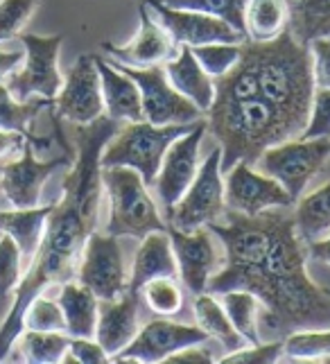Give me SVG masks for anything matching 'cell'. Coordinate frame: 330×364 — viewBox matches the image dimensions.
Here are the masks:
<instances>
[{
	"mask_svg": "<svg viewBox=\"0 0 330 364\" xmlns=\"http://www.w3.org/2000/svg\"><path fill=\"white\" fill-rule=\"evenodd\" d=\"M285 208L226 218L211 224L222 242L224 262L211 276L206 292L249 290L262 310V323L278 335L330 328V292L316 285L306 269L308 249Z\"/></svg>",
	"mask_w": 330,
	"mask_h": 364,
	"instance_id": "1",
	"label": "cell"
},
{
	"mask_svg": "<svg viewBox=\"0 0 330 364\" xmlns=\"http://www.w3.org/2000/svg\"><path fill=\"white\" fill-rule=\"evenodd\" d=\"M120 129V122L100 116L91 124H78V156L63 179V197L46 220L41 245L36 249L28 274L14 290V301L0 326V362L23 331V312L30 301L41 294L48 285H61L78 276L88 235L95 231L100 206H102V149L109 138Z\"/></svg>",
	"mask_w": 330,
	"mask_h": 364,
	"instance_id": "2",
	"label": "cell"
},
{
	"mask_svg": "<svg viewBox=\"0 0 330 364\" xmlns=\"http://www.w3.org/2000/svg\"><path fill=\"white\" fill-rule=\"evenodd\" d=\"M243 48L256 66L260 97L267 100L301 136L314 93L308 46L299 43L285 28L270 41L247 39Z\"/></svg>",
	"mask_w": 330,
	"mask_h": 364,
	"instance_id": "3",
	"label": "cell"
},
{
	"mask_svg": "<svg viewBox=\"0 0 330 364\" xmlns=\"http://www.w3.org/2000/svg\"><path fill=\"white\" fill-rule=\"evenodd\" d=\"M206 132L218 138L222 147V174L235 163L256 166L267 147L299 136V132L260 95L243 102H213L206 111Z\"/></svg>",
	"mask_w": 330,
	"mask_h": 364,
	"instance_id": "4",
	"label": "cell"
},
{
	"mask_svg": "<svg viewBox=\"0 0 330 364\" xmlns=\"http://www.w3.org/2000/svg\"><path fill=\"white\" fill-rule=\"evenodd\" d=\"M102 186L109 199V220L105 233L141 240L151 231H165L168 222L147 193L145 179L134 168H102Z\"/></svg>",
	"mask_w": 330,
	"mask_h": 364,
	"instance_id": "5",
	"label": "cell"
},
{
	"mask_svg": "<svg viewBox=\"0 0 330 364\" xmlns=\"http://www.w3.org/2000/svg\"><path fill=\"white\" fill-rule=\"evenodd\" d=\"M195 122L190 124H151L147 120L127 122L109 138L102 149L100 163L102 168L124 166L134 168L147 186L154 183V177L161 168V161L168 152V147L186 134Z\"/></svg>",
	"mask_w": 330,
	"mask_h": 364,
	"instance_id": "6",
	"label": "cell"
},
{
	"mask_svg": "<svg viewBox=\"0 0 330 364\" xmlns=\"http://www.w3.org/2000/svg\"><path fill=\"white\" fill-rule=\"evenodd\" d=\"M168 227L179 231H193L211 227L226 218L224 202V174H222V147H213L206 161L199 163L195 179L190 181L179 202L165 210Z\"/></svg>",
	"mask_w": 330,
	"mask_h": 364,
	"instance_id": "7",
	"label": "cell"
},
{
	"mask_svg": "<svg viewBox=\"0 0 330 364\" xmlns=\"http://www.w3.org/2000/svg\"><path fill=\"white\" fill-rule=\"evenodd\" d=\"M328 161L330 138L297 136L265 149L256 161V168L281 183L297 204V199L303 197V191H306L310 179H314V174H319Z\"/></svg>",
	"mask_w": 330,
	"mask_h": 364,
	"instance_id": "8",
	"label": "cell"
},
{
	"mask_svg": "<svg viewBox=\"0 0 330 364\" xmlns=\"http://www.w3.org/2000/svg\"><path fill=\"white\" fill-rule=\"evenodd\" d=\"M18 39L25 48L23 68L14 70L5 80L7 91L18 102H25L34 95L55 100L63 84L59 73V50L63 43V34H18Z\"/></svg>",
	"mask_w": 330,
	"mask_h": 364,
	"instance_id": "9",
	"label": "cell"
},
{
	"mask_svg": "<svg viewBox=\"0 0 330 364\" xmlns=\"http://www.w3.org/2000/svg\"><path fill=\"white\" fill-rule=\"evenodd\" d=\"M75 279L88 287L100 301L118 299L124 294L129 276H127L118 237L95 231L88 235Z\"/></svg>",
	"mask_w": 330,
	"mask_h": 364,
	"instance_id": "10",
	"label": "cell"
},
{
	"mask_svg": "<svg viewBox=\"0 0 330 364\" xmlns=\"http://www.w3.org/2000/svg\"><path fill=\"white\" fill-rule=\"evenodd\" d=\"M116 66L122 68L138 84L143 120L151 124H190L204 118V114L170 84L163 66H149V68H129L120 64Z\"/></svg>",
	"mask_w": 330,
	"mask_h": 364,
	"instance_id": "11",
	"label": "cell"
},
{
	"mask_svg": "<svg viewBox=\"0 0 330 364\" xmlns=\"http://www.w3.org/2000/svg\"><path fill=\"white\" fill-rule=\"evenodd\" d=\"M224 177L226 210L240 213V215H258L262 210L294 206V199L287 195L285 188L256 166L235 163Z\"/></svg>",
	"mask_w": 330,
	"mask_h": 364,
	"instance_id": "12",
	"label": "cell"
},
{
	"mask_svg": "<svg viewBox=\"0 0 330 364\" xmlns=\"http://www.w3.org/2000/svg\"><path fill=\"white\" fill-rule=\"evenodd\" d=\"M70 163H73V156L68 149L63 156L39 161L34 156L32 143L25 141L23 154L0 166V191H3L11 208H34V206H39L46 181L53 177L59 168L70 166Z\"/></svg>",
	"mask_w": 330,
	"mask_h": 364,
	"instance_id": "13",
	"label": "cell"
},
{
	"mask_svg": "<svg viewBox=\"0 0 330 364\" xmlns=\"http://www.w3.org/2000/svg\"><path fill=\"white\" fill-rule=\"evenodd\" d=\"M55 107L57 118L73 124H91L105 116L102 84H100L95 55H80L75 59L55 97Z\"/></svg>",
	"mask_w": 330,
	"mask_h": 364,
	"instance_id": "14",
	"label": "cell"
},
{
	"mask_svg": "<svg viewBox=\"0 0 330 364\" xmlns=\"http://www.w3.org/2000/svg\"><path fill=\"white\" fill-rule=\"evenodd\" d=\"M204 342H208V335L199 326H188L170 319H154L145 323L143 328H138L134 340L111 362L156 364V362H165L176 350Z\"/></svg>",
	"mask_w": 330,
	"mask_h": 364,
	"instance_id": "15",
	"label": "cell"
},
{
	"mask_svg": "<svg viewBox=\"0 0 330 364\" xmlns=\"http://www.w3.org/2000/svg\"><path fill=\"white\" fill-rule=\"evenodd\" d=\"M206 136V120H197L186 134H181L176 141L168 147L161 168L154 177L156 197L161 206L168 210L179 202V197L186 193L190 181L195 179L199 170V147Z\"/></svg>",
	"mask_w": 330,
	"mask_h": 364,
	"instance_id": "16",
	"label": "cell"
},
{
	"mask_svg": "<svg viewBox=\"0 0 330 364\" xmlns=\"http://www.w3.org/2000/svg\"><path fill=\"white\" fill-rule=\"evenodd\" d=\"M172 251L179 267V279L195 296L206 292L211 276L222 267L224 254L215 245V233L208 227L193 231H179L168 227Z\"/></svg>",
	"mask_w": 330,
	"mask_h": 364,
	"instance_id": "17",
	"label": "cell"
},
{
	"mask_svg": "<svg viewBox=\"0 0 330 364\" xmlns=\"http://www.w3.org/2000/svg\"><path fill=\"white\" fill-rule=\"evenodd\" d=\"M154 14V18L163 25L165 32L172 36L176 46H204V43H243L247 41L243 34L235 32L231 25L211 14H201L193 9L168 7L161 0H143Z\"/></svg>",
	"mask_w": 330,
	"mask_h": 364,
	"instance_id": "18",
	"label": "cell"
},
{
	"mask_svg": "<svg viewBox=\"0 0 330 364\" xmlns=\"http://www.w3.org/2000/svg\"><path fill=\"white\" fill-rule=\"evenodd\" d=\"M141 16V28L136 36L127 46H113L102 43V50L111 57L113 64L129 66V68H149V66H163L165 61L176 55V43L172 36L165 32L163 25L154 18L149 7L143 3L138 7Z\"/></svg>",
	"mask_w": 330,
	"mask_h": 364,
	"instance_id": "19",
	"label": "cell"
},
{
	"mask_svg": "<svg viewBox=\"0 0 330 364\" xmlns=\"http://www.w3.org/2000/svg\"><path fill=\"white\" fill-rule=\"evenodd\" d=\"M138 328V294L124 292L118 299L100 301L95 340L107 350L109 360L134 340Z\"/></svg>",
	"mask_w": 330,
	"mask_h": 364,
	"instance_id": "20",
	"label": "cell"
},
{
	"mask_svg": "<svg viewBox=\"0 0 330 364\" xmlns=\"http://www.w3.org/2000/svg\"><path fill=\"white\" fill-rule=\"evenodd\" d=\"M95 64L100 73V84H102L105 114L116 122L143 120L138 84L122 68H118L113 61H107L105 57L95 55Z\"/></svg>",
	"mask_w": 330,
	"mask_h": 364,
	"instance_id": "21",
	"label": "cell"
},
{
	"mask_svg": "<svg viewBox=\"0 0 330 364\" xmlns=\"http://www.w3.org/2000/svg\"><path fill=\"white\" fill-rule=\"evenodd\" d=\"M161 276L179 279V267H176L168 229L151 231L145 237H141V247H138L132 262V276L129 283H127V292L141 294L145 283H149L151 279H161Z\"/></svg>",
	"mask_w": 330,
	"mask_h": 364,
	"instance_id": "22",
	"label": "cell"
},
{
	"mask_svg": "<svg viewBox=\"0 0 330 364\" xmlns=\"http://www.w3.org/2000/svg\"><path fill=\"white\" fill-rule=\"evenodd\" d=\"M163 68L174 89L188 97L201 114H206L215 102V80L199 66V61L193 55V48L179 46L176 55L165 61Z\"/></svg>",
	"mask_w": 330,
	"mask_h": 364,
	"instance_id": "23",
	"label": "cell"
},
{
	"mask_svg": "<svg viewBox=\"0 0 330 364\" xmlns=\"http://www.w3.org/2000/svg\"><path fill=\"white\" fill-rule=\"evenodd\" d=\"M50 210H53V204L34 206V208H14V210L0 208V231L14 237V242L21 249L25 267L32 262L36 249L41 245Z\"/></svg>",
	"mask_w": 330,
	"mask_h": 364,
	"instance_id": "24",
	"label": "cell"
},
{
	"mask_svg": "<svg viewBox=\"0 0 330 364\" xmlns=\"http://www.w3.org/2000/svg\"><path fill=\"white\" fill-rule=\"evenodd\" d=\"M57 301L63 312V321H66V333L70 337H95L100 299L88 287L75 279L61 283Z\"/></svg>",
	"mask_w": 330,
	"mask_h": 364,
	"instance_id": "25",
	"label": "cell"
},
{
	"mask_svg": "<svg viewBox=\"0 0 330 364\" xmlns=\"http://www.w3.org/2000/svg\"><path fill=\"white\" fill-rule=\"evenodd\" d=\"M292 215H294L297 233L306 245L328 235L330 233V181L314 188L306 197H299L297 208Z\"/></svg>",
	"mask_w": 330,
	"mask_h": 364,
	"instance_id": "26",
	"label": "cell"
},
{
	"mask_svg": "<svg viewBox=\"0 0 330 364\" xmlns=\"http://www.w3.org/2000/svg\"><path fill=\"white\" fill-rule=\"evenodd\" d=\"M195 319H197V326L201 331L224 346L226 353L247 346V340L233 328L231 319L226 317L220 299L215 294H211V292L197 294V299H195Z\"/></svg>",
	"mask_w": 330,
	"mask_h": 364,
	"instance_id": "27",
	"label": "cell"
},
{
	"mask_svg": "<svg viewBox=\"0 0 330 364\" xmlns=\"http://www.w3.org/2000/svg\"><path fill=\"white\" fill-rule=\"evenodd\" d=\"M287 30L299 43L330 36V0H287Z\"/></svg>",
	"mask_w": 330,
	"mask_h": 364,
	"instance_id": "28",
	"label": "cell"
},
{
	"mask_svg": "<svg viewBox=\"0 0 330 364\" xmlns=\"http://www.w3.org/2000/svg\"><path fill=\"white\" fill-rule=\"evenodd\" d=\"M68 333H55V331H30L25 328L11 344V350H16L21 362L32 364H57L63 362V355L68 353ZM9 350V353H11Z\"/></svg>",
	"mask_w": 330,
	"mask_h": 364,
	"instance_id": "29",
	"label": "cell"
},
{
	"mask_svg": "<svg viewBox=\"0 0 330 364\" xmlns=\"http://www.w3.org/2000/svg\"><path fill=\"white\" fill-rule=\"evenodd\" d=\"M287 0H247L245 28L249 41H270L287 28Z\"/></svg>",
	"mask_w": 330,
	"mask_h": 364,
	"instance_id": "30",
	"label": "cell"
},
{
	"mask_svg": "<svg viewBox=\"0 0 330 364\" xmlns=\"http://www.w3.org/2000/svg\"><path fill=\"white\" fill-rule=\"evenodd\" d=\"M231 319L233 328L245 337L247 344H260L258 319H260V301L249 290H226L215 294Z\"/></svg>",
	"mask_w": 330,
	"mask_h": 364,
	"instance_id": "31",
	"label": "cell"
},
{
	"mask_svg": "<svg viewBox=\"0 0 330 364\" xmlns=\"http://www.w3.org/2000/svg\"><path fill=\"white\" fill-rule=\"evenodd\" d=\"M258 77L256 66L251 57L245 53L240 55V61L226 75L215 80V102H243V100L258 97Z\"/></svg>",
	"mask_w": 330,
	"mask_h": 364,
	"instance_id": "32",
	"label": "cell"
},
{
	"mask_svg": "<svg viewBox=\"0 0 330 364\" xmlns=\"http://www.w3.org/2000/svg\"><path fill=\"white\" fill-rule=\"evenodd\" d=\"M50 100L46 97H36V100H18L11 97L5 84H0V129H9V132H18L28 138L30 143H41L39 138H34L30 132V122L41 114V109L48 107Z\"/></svg>",
	"mask_w": 330,
	"mask_h": 364,
	"instance_id": "33",
	"label": "cell"
},
{
	"mask_svg": "<svg viewBox=\"0 0 330 364\" xmlns=\"http://www.w3.org/2000/svg\"><path fill=\"white\" fill-rule=\"evenodd\" d=\"M283 358L297 362H330V328L294 331L285 335Z\"/></svg>",
	"mask_w": 330,
	"mask_h": 364,
	"instance_id": "34",
	"label": "cell"
},
{
	"mask_svg": "<svg viewBox=\"0 0 330 364\" xmlns=\"http://www.w3.org/2000/svg\"><path fill=\"white\" fill-rule=\"evenodd\" d=\"M161 3H165L168 7L193 9V11H201V14L222 18L247 39V28H245L247 0H161Z\"/></svg>",
	"mask_w": 330,
	"mask_h": 364,
	"instance_id": "35",
	"label": "cell"
},
{
	"mask_svg": "<svg viewBox=\"0 0 330 364\" xmlns=\"http://www.w3.org/2000/svg\"><path fill=\"white\" fill-rule=\"evenodd\" d=\"M143 296L151 312L161 317H172L181 312L183 306V290L172 276H161V279H151L143 285Z\"/></svg>",
	"mask_w": 330,
	"mask_h": 364,
	"instance_id": "36",
	"label": "cell"
},
{
	"mask_svg": "<svg viewBox=\"0 0 330 364\" xmlns=\"http://www.w3.org/2000/svg\"><path fill=\"white\" fill-rule=\"evenodd\" d=\"M243 43H220V41L218 43H204V46H195L193 55L199 61V66L204 68L213 80H218L240 61V55H243Z\"/></svg>",
	"mask_w": 330,
	"mask_h": 364,
	"instance_id": "37",
	"label": "cell"
},
{
	"mask_svg": "<svg viewBox=\"0 0 330 364\" xmlns=\"http://www.w3.org/2000/svg\"><path fill=\"white\" fill-rule=\"evenodd\" d=\"M23 328L66 333V321H63V312H61L59 301H53L43 294H36L23 312Z\"/></svg>",
	"mask_w": 330,
	"mask_h": 364,
	"instance_id": "38",
	"label": "cell"
},
{
	"mask_svg": "<svg viewBox=\"0 0 330 364\" xmlns=\"http://www.w3.org/2000/svg\"><path fill=\"white\" fill-rule=\"evenodd\" d=\"M23 256L21 249L14 242V237L3 233L0 235V299H7L14 294L21 283Z\"/></svg>",
	"mask_w": 330,
	"mask_h": 364,
	"instance_id": "39",
	"label": "cell"
},
{
	"mask_svg": "<svg viewBox=\"0 0 330 364\" xmlns=\"http://www.w3.org/2000/svg\"><path fill=\"white\" fill-rule=\"evenodd\" d=\"M41 0H0V43L23 32Z\"/></svg>",
	"mask_w": 330,
	"mask_h": 364,
	"instance_id": "40",
	"label": "cell"
},
{
	"mask_svg": "<svg viewBox=\"0 0 330 364\" xmlns=\"http://www.w3.org/2000/svg\"><path fill=\"white\" fill-rule=\"evenodd\" d=\"M283 360V342L247 344L220 358L222 364H274Z\"/></svg>",
	"mask_w": 330,
	"mask_h": 364,
	"instance_id": "41",
	"label": "cell"
},
{
	"mask_svg": "<svg viewBox=\"0 0 330 364\" xmlns=\"http://www.w3.org/2000/svg\"><path fill=\"white\" fill-rule=\"evenodd\" d=\"M301 138H330V89H314Z\"/></svg>",
	"mask_w": 330,
	"mask_h": 364,
	"instance_id": "42",
	"label": "cell"
},
{
	"mask_svg": "<svg viewBox=\"0 0 330 364\" xmlns=\"http://www.w3.org/2000/svg\"><path fill=\"white\" fill-rule=\"evenodd\" d=\"M314 89H330V36H316L308 43Z\"/></svg>",
	"mask_w": 330,
	"mask_h": 364,
	"instance_id": "43",
	"label": "cell"
},
{
	"mask_svg": "<svg viewBox=\"0 0 330 364\" xmlns=\"http://www.w3.org/2000/svg\"><path fill=\"white\" fill-rule=\"evenodd\" d=\"M63 362H80V364H105L111 362L107 350L100 346L95 337H70L68 353L63 355Z\"/></svg>",
	"mask_w": 330,
	"mask_h": 364,
	"instance_id": "44",
	"label": "cell"
},
{
	"mask_svg": "<svg viewBox=\"0 0 330 364\" xmlns=\"http://www.w3.org/2000/svg\"><path fill=\"white\" fill-rule=\"evenodd\" d=\"M165 362L168 364H208L213 362V353L206 348H201V344H195V346H186L181 350H176V353H172Z\"/></svg>",
	"mask_w": 330,
	"mask_h": 364,
	"instance_id": "45",
	"label": "cell"
},
{
	"mask_svg": "<svg viewBox=\"0 0 330 364\" xmlns=\"http://www.w3.org/2000/svg\"><path fill=\"white\" fill-rule=\"evenodd\" d=\"M25 141H28V138H25L23 134H18V132L0 129V161L14 156L18 149H23Z\"/></svg>",
	"mask_w": 330,
	"mask_h": 364,
	"instance_id": "46",
	"label": "cell"
},
{
	"mask_svg": "<svg viewBox=\"0 0 330 364\" xmlns=\"http://www.w3.org/2000/svg\"><path fill=\"white\" fill-rule=\"evenodd\" d=\"M25 53H14V50H0V84H5V80L11 73L18 68L23 61Z\"/></svg>",
	"mask_w": 330,
	"mask_h": 364,
	"instance_id": "47",
	"label": "cell"
},
{
	"mask_svg": "<svg viewBox=\"0 0 330 364\" xmlns=\"http://www.w3.org/2000/svg\"><path fill=\"white\" fill-rule=\"evenodd\" d=\"M308 249V256L314 258L316 262H324V265L330 267V233L319 237V240H312L306 245Z\"/></svg>",
	"mask_w": 330,
	"mask_h": 364,
	"instance_id": "48",
	"label": "cell"
}]
</instances>
